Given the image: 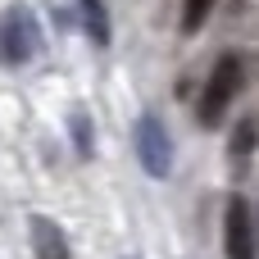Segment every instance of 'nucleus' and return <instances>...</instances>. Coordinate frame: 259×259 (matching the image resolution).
I'll list each match as a JSON object with an SVG mask.
<instances>
[{"label": "nucleus", "mask_w": 259, "mask_h": 259, "mask_svg": "<svg viewBox=\"0 0 259 259\" xmlns=\"http://www.w3.org/2000/svg\"><path fill=\"white\" fill-rule=\"evenodd\" d=\"M241 82H246V59H241L237 50L219 55V59H214V68H209V77H205L200 100H196V118H200L205 127H214V123L228 114V105L237 100Z\"/></svg>", "instance_id": "1"}, {"label": "nucleus", "mask_w": 259, "mask_h": 259, "mask_svg": "<svg viewBox=\"0 0 259 259\" xmlns=\"http://www.w3.org/2000/svg\"><path fill=\"white\" fill-rule=\"evenodd\" d=\"M46 50V32H41V18L27 9V5H9L0 14V59L5 64H27Z\"/></svg>", "instance_id": "2"}, {"label": "nucleus", "mask_w": 259, "mask_h": 259, "mask_svg": "<svg viewBox=\"0 0 259 259\" xmlns=\"http://www.w3.org/2000/svg\"><path fill=\"white\" fill-rule=\"evenodd\" d=\"M223 255L228 259H259V228L246 196H228L223 209Z\"/></svg>", "instance_id": "3"}, {"label": "nucleus", "mask_w": 259, "mask_h": 259, "mask_svg": "<svg viewBox=\"0 0 259 259\" xmlns=\"http://www.w3.org/2000/svg\"><path fill=\"white\" fill-rule=\"evenodd\" d=\"M137 155H141V168L150 178H168V168H173V141H168V127L159 123V114H141L137 118Z\"/></svg>", "instance_id": "4"}, {"label": "nucleus", "mask_w": 259, "mask_h": 259, "mask_svg": "<svg viewBox=\"0 0 259 259\" xmlns=\"http://www.w3.org/2000/svg\"><path fill=\"white\" fill-rule=\"evenodd\" d=\"M27 237H32V255L36 259H73L64 228L55 219H46V214H32L27 219Z\"/></svg>", "instance_id": "5"}, {"label": "nucleus", "mask_w": 259, "mask_h": 259, "mask_svg": "<svg viewBox=\"0 0 259 259\" xmlns=\"http://www.w3.org/2000/svg\"><path fill=\"white\" fill-rule=\"evenodd\" d=\"M77 23L91 36V46H109V14L105 0H77Z\"/></svg>", "instance_id": "6"}, {"label": "nucleus", "mask_w": 259, "mask_h": 259, "mask_svg": "<svg viewBox=\"0 0 259 259\" xmlns=\"http://www.w3.org/2000/svg\"><path fill=\"white\" fill-rule=\"evenodd\" d=\"M255 146H259V118H241L237 127H232V141H228V155L237 159V164H246L250 155H255Z\"/></svg>", "instance_id": "7"}, {"label": "nucleus", "mask_w": 259, "mask_h": 259, "mask_svg": "<svg viewBox=\"0 0 259 259\" xmlns=\"http://www.w3.org/2000/svg\"><path fill=\"white\" fill-rule=\"evenodd\" d=\"M68 137H73V150H77V159H91V155H96V146H91V114H87L82 105L68 114Z\"/></svg>", "instance_id": "8"}, {"label": "nucleus", "mask_w": 259, "mask_h": 259, "mask_svg": "<svg viewBox=\"0 0 259 259\" xmlns=\"http://www.w3.org/2000/svg\"><path fill=\"white\" fill-rule=\"evenodd\" d=\"M214 5H219V0H182V32L196 36V32L205 27V18L214 14Z\"/></svg>", "instance_id": "9"}, {"label": "nucleus", "mask_w": 259, "mask_h": 259, "mask_svg": "<svg viewBox=\"0 0 259 259\" xmlns=\"http://www.w3.org/2000/svg\"><path fill=\"white\" fill-rule=\"evenodd\" d=\"M123 259H141V255H123Z\"/></svg>", "instance_id": "10"}]
</instances>
